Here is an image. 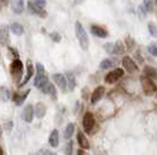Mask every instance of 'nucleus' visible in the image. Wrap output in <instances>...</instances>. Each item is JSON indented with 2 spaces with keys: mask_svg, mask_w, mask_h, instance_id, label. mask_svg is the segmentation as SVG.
<instances>
[{
  "mask_svg": "<svg viewBox=\"0 0 157 155\" xmlns=\"http://www.w3.org/2000/svg\"><path fill=\"white\" fill-rule=\"evenodd\" d=\"M8 2H10V0H0V7L7 6V5H8Z\"/></svg>",
  "mask_w": 157,
  "mask_h": 155,
  "instance_id": "c9c22d12",
  "label": "nucleus"
},
{
  "mask_svg": "<svg viewBox=\"0 0 157 155\" xmlns=\"http://www.w3.org/2000/svg\"><path fill=\"white\" fill-rule=\"evenodd\" d=\"M33 74H34V68H33V65H32V62H31V61H28V62H27L26 76H25V78H24V81L19 84V86H24L25 84H27V83H28V81L32 78Z\"/></svg>",
  "mask_w": 157,
  "mask_h": 155,
  "instance_id": "2eb2a0df",
  "label": "nucleus"
},
{
  "mask_svg": "<svg viewBox=\"0 0 157 155\" xmlns=\"http://www.w3.org/2000/svg\"><path fill=\"white\" fill-rule=\"evenodd\" d=\"M46 93L51 95V97H52L53 99H55V98H56V90H55V86H54V84H53V83H49V84H48V86H47V90H46Z\"/></svg>",
  "mask_w": 157,
  "mask_h": 155,
  "instance_id": "a878e982",
  "label": "nucleus"
},
{
  "mask_svg": "<svg viewBox=\"0 0 157 155\" xmlns=\"http://www.w3.org/2000/svg\"><path fill=\"white\" fill-rule=\"evenodd\" d=\"M148 52H150L151 55H154V56H157V45H150L149 47H148Z\"/></svg>",
  "mask_w": 157,
  "mask_h": 155,
  "instance_id": "7c9ffc66",
  "label": "nucleus"
},
{
  "mask_svg": "<svg viewBox=\"0 0 157 155\" xmlns=\"http://www.w3.org/2000/svg\"><path fill=\"white\" fill-rule=\"evenodd\" d=\"M0 43L2 45H10V34L6 26H0Z\"/></svg>",
  "mask_w": 157,
  "mask_h": 155,
  "instance_id": "f8f14e48",
  "label": "nucleus"
},
{
  "mask_svg": "<svg viewBox=\"0 0 157 155\" xmlns=\"http://www.w3.org/2000/svg\"><path fill=\"white\" fill-rule=\"evenodd\" d=\"M36 70H38V74H36L35 79H34V85L38 89H40L44 93H46L47 86L49 84V81H48V77L46 76L45 67L41 63H36Z\"/></svg>",
  "mask_w": 157,
  "mask_h": 155,
  "instance_id": "f257e3e1",
  "label": "nucleus"
},
{
  "mask_svg": "<svg viewBox=\"0 0 157 155\" xmlns=\"http://www.w3.org/2000/svg\"><path fill=\"white\" fill-rule=\"evenodd\" d=\"M113 65H114V62H113L111 59H109V58H105V59H103V61L100 63V68L103 69V70H105V69L111 68Z\"/></svg>",
  "mask_w": 157,
  "mask_h": 155,
  "instance_id": "393cba45",
  "label": "nucleus"
},
{
  "mask_svg": "<svg viewBox=\"0 0 157 155\" xmlns=\"http://www.w3.org/2000/svg\"><path fill=\"white\" fill-rule=\"evenodd\" d=\"M76 139H78V145H80V147L82 149L89 148V142H88V139L86 138V135L83 134V132L78 131V134H76Z\"/></svg>",
  "mask_w": 157,
  "mask_h": 155,
  "instance_id": "4468645a",
  "label": "nucleus"
},
{
  "mask_svg": "<svg viewBox=\"0 0 157 155\" xmlns=\"http://www.w3.org/2000/svg\"><path fill=\"white\" fill-rule=\"evenodd\" d=\"M75 34H76V38L78 40V43L81 45V48L83 50H87L88 47H89V39H88V34L85 31V28L82 26L81 22L76 21L75 22Z\"/></svg>",
  "mask_w": 157,
  "mask_h": 155,
  "instance_id": "f03ea898",
  "label": "nucleus"
},
{
  "mask_svg": "<svg viewBox=\"0 0 157 155\" xmlns=\"http://www.w3.org/2000/svg\"><path fill=\"white\" fill-rule=\"evenodd\" d=\"M78 155H88V154L85 152V149L81 148V149H78Z\"/></svg>",
  "mask_w": 157,
  "mask_h": 155,
  "instance_id": "e433bc0d",
  "label": "nucleus"
},
{
  "mask_svg": "<svg viewBox=\"0 0 157 155\" xmlns=\"http://www.w3.org/2000/svg\"><path fill=\"white\" fill-rule=\"evenodd\" d=\"M11 31H12L14 34H17V35H21V34L24 33V27L21 26L20 23L14 22V23L11 25Z\"/></svg>",
  "mask_w": 157,
  "mask_h": 155,
  "instance_id": "5701e85b",
  "label": "nucleus"
},
{
  "mask_svg": "<svg viewBox=\"0 0 157 155\" xmlns=\"http://www.w3.org/2000/svg\"><path fill=\"white\" fill-rule=\"evenodd\" d=\"M143 5H144V9H145L147 12H152L154 6H152V1H151V0H144Z\"/></svg>",
  "mask_w": 157,
  "mask_h": 155,
  "instance_id": "cd10ccee",
  "label": "nucleus"
},
{
  "mask_svg": "<svg viewBox=\"0 0 157 155\" xmlns=\"http://www.w3.org/2000/svg\"><path fill=\"white\" fill-rule=\"evenodd\" d=\"M66 155H72L73 152V141H69L66 146Z\"/></svg>",
  "mask_w": 157,
  "mask_h": 155,
  "instance_id": "2f4dec72",
  "label": "nucleus"
},
{
  "mask_svg": "<svg viewBox=\"0 0 157 155\" xmlns=\"http://www.w3.org/2000/svg\"><path fill=\"white\" fill-rule=\"evenodd\" d=\"M122 64H123V68H124L128 72H135V71L138 70V67L136 65V63H135L129 56L123 57V59H122Z\"/></svg>",
  "mask_w": 157,
  "mask_h": 155,
  "instance_id": "1a4fd4ad",
  "label": "nucleus"
},
{
  "mask_svg": "<svg viewBox=\"0 0 157 155\" xmlns=\"http://www.w3.org/2000/svg\"><path fill=\"white\" fill-rule=\"evenodd\" d=\"M82 125H83V128L87 133H90L95 126V119L90 112H87L83 117V120H82Z\"/></svg>",
  "mask_w": 157,
  "mask_h": 155,
  "instance_id": "423d86ee",
  "label": "nucleus"
},
{
  "mask_svg": "<svg viewBox=\"0 0 157 155\" xmlns=\"http://www.w3.org/2000/svg\"><path fill=\"white\" fill-rule=\"evenodd\" d=\"M67 83H68V88L69 90L73 91L76 86V79H75V76L73 75L72 72H68L67 74Z\"/></svg>",
  "mask_w": 157,
  "mask_h": 155,
  "instance_id": "aec40b11",
  "label": "nucleus"
},
{
  "mask_svg": "<svg viewBox=\"0 0 157 155\" xmlns=\"http://www.w3.org/2000/svg\"><path fill=\"white\" fill-rule=\"evenodd\" d=\"M83 1H85V0H74V2H75L76 5H78V4H82Z\"/></svg>",
  "mask_w": 157,
  "mask_h": 155,
  "instance_id": "4c0bfd02",
  "label": "nucleus"
},
{
  "mask_svg": "<svg viewBox=\"0 0 157 155\" xmlns=\"http://www.w3.org/2000/svg\"><path fill=\"white\" fill-rule=\"evenodd\" d=\"M0 134H1V129H0Z\"/></svg>",
  "mask_w": 157,
  "mask_h": 155,
  "instance_id": "ea45409f",
  "label": "nucleus"
},
{
  "mask_svg": "<svg viewBox=\"0 0 157 155\" xmlns=\"http://www.w3.org/2000/svg\"><path fill=\"white\" fill-rule=\"evenodd\" d=\"M141 82H142V86H143V91L147 96H151L154 95L157 91V86L156 84L154 83V81L151 78L147 77V76H143L141 78Z\"/></svg>",
  "mask_w": 157,
  "mask_h": 155,
  "instance_id": "20e7f679",
  "label": "nucleus"
},
{
  "mask_svg": "<svg viewBox=\"0 0 157 155\" xmlns=\"http://www.w3.org/2000/svg\"><path fill=\"white\" fill-rule=\"evenodd\" d=\"M0 155H4V150H2L1 147H0Z\"/></svg>",
  "mask_w": 157,
  "mask_h": 155,
  "instance_id": "58836bf2",
  "label": "nucleus"
},
{
  "mask_svg": "<svg viewBox=\"0 0 157 155\" xmlns=\"http://www.w3.org/2000/svg\"><path fill=\"white\" fill-rule=\"evenodd\" d=\"M51 39L54 42H60L61 41V36H60V34H58V33H52L51 34Z\"/></svg>",
  "mask_w": 157,
  "mask_h": 155,
  "instance_id": "72a5a7b5",
  "label": "nucleus"
},
{
  "mask_svg": "<svg viewBox=\"0 0 157 155\" xmlns=\"http://www.w3.org/2000/svg\"><path fill=\"white\" fill-rule=\"evenodd\" d=\"M28 92H29V90H27L26 92H24V95H22V93H14L12 98H13V102L15 103V105H18V106L22 105V103L25 102V99H26L27 96H28Z\"/></svg>",
  "mask_w": 157,
  "mask_h": 155,
  "instance_id": "a211bd4d",
  "label": "nucleus"
},
{
  "mask_svg": "<svg viewBox=\"0 0 157 155\" xmlns=\"http://www.w3.org/2000/svg\"><path fill=\"white\" fill-rule=\"evenodd\" d=\"M124 52V47H123V43L121 41H117L115 45H114V52L113 54H123Z\"/></svg>",
  "mask_w": 157,
  "mask_h": 155,
  "instance_id": "b1692460",
  "label": "nucleus"
},
{
  "mask_svg": "<svg viewBox=\"0 0 157 155\" xmlns=\"http://www.w3.org/2000/svg\"><path fill=\"white\" fill-rule=\"evenodd\" d=\"M143 72H144V76H147V77H149V78L157 77V71L155 70L154 68H151V67H145Z\"/></svg>",
  "mask_w": 157,
  "mask_h": 155,
  "instance_id": "4be33fe9",
  "label": "nucleus"
},
{
  "mask_svg": "<svg viewBox=\"0 0 157 155\" xmlns=\"http://www.w3.org/2000/svg\"><path fill=\"white\" fill-rule=\"evenodd\" d=\"M28 9H29V12L32 14H36V15H39L41 18H46V11H45V8H42V7L38 6L36 4H34L32 0L28 2Z\"/></svg>",
  "mask_w": 157,
  "mask_h": 155,
  "instance_id": "6e6552de",
  "label": "nucleus"
},
{
  "mask_svg": "<svg viewBox=\"0 0 157 155\" xmlns=\"http://www.w3.org/2000/svg\"><path fill=\"white\" fill-rule=\"evenodd\" d=\"M24 0H13L12 1V11L15 14H21L24 12Z\"/></svg>",
  "mask_w": 157,
  "mask_h": 155,
  "instance_id": "dca6fc26",
  "label": "nucleus"
},
{
  "mask_svg": "<svg viewBox=\"0 0 157 155\" xmlns=\"http://www.w3.org/2000/svg\"><path fill=\"white\" fill-rule=\"evenodd\" d=\"M74 129H75V126H74V124L69 123L67 126H66V129H65V134H63V136H65V139H67V140H69L71 138H72L73 133H74Z\"/></svg>",
  "mask_w": 157,
  "mask_h": 155,
  "instance_id": "412c9836",
  "label": "nucleus"
},
{
  "mask_svg": "<svg viewBox=\"0 0 157 155\" xmlns=\"http://www.w3.org/2000/svg\"><path fill=\"white\" fill-rule=\"evenodd\" d=\"M34 110H35V116L38 117V118H44L45 114H46L47 107L44 103H38L35 105Z\"/></svg>",
  "mask_w": 157,
  "mask_h": 155,
  "instance_id": "6ab92c4d",
  "label": "nucleus"
},
{
  "mask_svg": "<svg viewBox=\"0 0 157 155\" xmlns=\"http://www.w3.org/2000/svg\"><path fill=\"white\" fill-rule=\"evenodd\" d=\"M34 4H36L38 6L42 7V8H45L46 6V0H32Z\"/></svg>",
  "mask_w": 157,
  "mask_h": 155,
  "instance_id": "f704fd0d",
  "label": "nucleus"
},
{
  "mask_svg": "<svg viewBox=\"0 0 157 155\" xmlns=\"http://www.w3.org/2000/svg\"><path fill=\"white\" fill-rule=\"evenodd\" d=\"M90 32L94 36H96V38H101V39H105L108 36V31L105 29L103 27L101 26H98V25H93L92 28H90Z\"/></svg>",
  "mask_w": 157,
  "mask_h": 155,
  "instance_id": "9d476101",
  "label": "nucleus"
},
{
  "mask_svg": "<svg viewBox=\"0 0 157 155\" xmlns=\"http://www.w3.org/2000/svg\"><path fill=\"white\" fill-rule=\"evenodd\" d=\"M34 113H35V110H34V106L32 105H27L24 110V113H22V118L26 123H32L33 118H34Z\"/></svg>",
  "mask_w": 157,
  "mask_h": 155,
  "instance_id": "9b49d317",
  "label": "nucleus"
},
{
  "mask_svg": "<svg viewBox=\"0 0 157 155\" xmlns=\"http://www.w3.org/2000/svg\"><path fill=\"white\" fill-rule=\"evenodd\" d=\"M10 91L7 90V89H1L0 90V98H1V100H4V102H6L10 99Z\"/></svg>",
  "mask_w": 157,
  "mask_h": 155,
  "instance_id": "bb28decb",
  "label": "nucleus"
},
{
  "mask_svg": "<svg viewBox=\"0 0 157 155\" xmlns=\"http://www.w3.org/2000/svg\"><path fill=\"white\" fill-rule=\"evenodd\" d=\"M105 49L107 52L113 54L114 52V43H107V45H105Z\"/></svg>",
  "mask_w": 157,
  "mask_h": 155,
  "instance_id": "473e14b6",
  "label": "nucleus"
},
{
  "mask_svg": "<svg viewBox=\"0 0 157 155\" xmlns=\"http://www.w3.org/2000/svg\"><path fill=\"white\" fill-rule=\"evenodd\" d=\"M156 2H157V0H156Z\"/></svg>",
  "mask_w": 157,
  "mask_h": 155,
  "instance_id": "a19ab883",
  "label": "nucleus"
},
{
  "mask_svg": "<svg viewBox=\"0 0 157 155\" xmlns=\"http://www.w3.org/2000/svg\"><path fill=\"white\" fill-rule=\"evenodd\" d=\"M10 70H11V75H12V77L14 78V81H15V82H19L20 77L22 76V70H24V64H22V62L20 61L19 58L13 59Z\"/></svg>",
  "mask_w": 157,
  "mask_h": 155,
  "instance_id": "7ed1b4c3",
  "label": "nucleus"
},
{
  "mask_svg": "<svg viewBox=\"0 0 157 155\" xmlns=\"http://www.w3.org/2000/svg\"><path fill=\"white\" fill-rule=\"evenodd\" d=\"M105 90L103 86H98L92 93V99H90L92 104H96L98 102H100V99L103 97V95H105Z\"/></svg>",
  "mask_w": 157,
  "mask_h": 155,
  "instance_id": "ddd939ff",
  "label": "nucleus"
},
{
  "mask_svg": "<svg viewBox=\"0 0 157 155\" xmlns=\"http://www.w3.org/2000/svg\"><path fill=\"white\" fill-rule=\"evenodd\" d=\"M48 142L52 147H58L59 146V132L58 129H53L51 135H49V139H48Z\"/></svg>",
  "mask_w": 157,
  "mask_h": 155,
  "instance_id": "f3484780",
  "label": "nucleus"
},
{
  "mask_svg": "<svg viewBox=\"0 0 157 155\" xmlns=\"http://www.w3.org/2000/svg\"><path fill=\"white\" fill-rule=\"evenodd\" d=\"M148 29H149V32H150V34L154 36V38H156L157 36V28L156 26L154 25V23H149V26H148Z\"/></svg>",
  "mask_w": 157,
  "mask_h": 155,
  "instance_id": "c85d7f7f",
  "label": "nucleus"
},
{
  "mask_svg": "<svg viewBox=\"0 0 157 155\" xmlns=\"http://www.w3.org/2000/svg\"><path fill=\"white\" fill-rule=\"evenodd\" d=\"M52 78H53V81H54V83L60 88V90H62V91L67 90L68 83H67V79H66V77L62 74H54L52 76Z\"/></svg>",
  "mask_w": 157,
  "mask_h": 155,
  "instance_id": "0eeeda50",
  "label": "nucleus"
},
{
  "mask_svg": "<svg viewBox=\"0 0 157 155\" xmlns=\"http://www.w3.org/2000/svg\"><path fill=\"white\" fill-rule=\"evenodd\" d=\"M36 155H56V154L51 152V150H48V149H40V150L36 152Z\"/></svg>",
  "mask_w": 157,
  "mask_h": 155,
  "instance_id": "c756f323",
  "label": "nucleus"
},
{
  "mask_svg": "<svg viewBox=\"0 0 157 155\" xmlns=\"http://www.w3.org/2000/svg\"><path fill=\"white\" fill-rule=\"evenodd\" d=\"M124 75V70L121 69V68H117L114 71H110L109 74H107V76L105 77V81L107 84H114L116 83L120 78Z\"/></svg>",
  "mask_w": 157,
  "mask_h": 155,
  "instance_id": "39448f33",
  "label": "nucleus"
}]
</instances>
